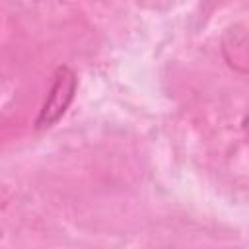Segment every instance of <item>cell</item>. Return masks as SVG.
Returning a JSON list of instances; mask_svg holds the SVG:
<instances>
[{
    "mask_svg": "<svg viewBox=\"0 0 249 249\" xmlns=\"http://www.w3.org/2000/svg\"><path fill=\"white\" fill-rule=\"evenodd\" d=\"M76 89H78L76 72L66 64L58 66L53 74V84L47 93V99L35 119V128L43 130V128L56 124L62 119V115L66 113V109L70 107V103L74 101Z\"/></svg>",
    "mask_w": 249,
    "mask_h": 249,
    "instance_id": "6da1fadb",
    "label": "cell"
}]
</instances>
